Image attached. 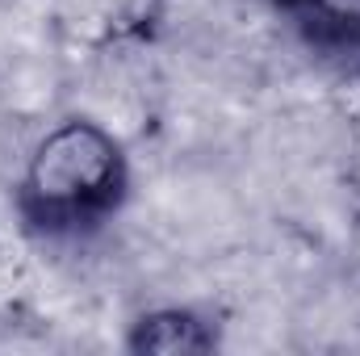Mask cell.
<instances>
[{
    "instance_id": "obj_1",
    "label": "cell",
    "mask_w": 360,
    "mask_h": 356,
    "mask_svg": "<svg viewBox=\"0 0 360 356\" xmlns=\"http://www.w3.org/2000/svg\"><path fill=\"white\" fill-rule=\"evenodd\" d=\"M130 193V160L122 139L92 122V117H63L51 126L17 184V214L30 231L51 239H76L101 231Z\"/></svg>"
},
{
    "instance_id": "obj_2",
    "label": "cell",
    "mask_w": 360,
    "mask_h": 356,
    "mask_svg": "<svg viewBox=\"0 0 360 356\" xmlns=\"http://www.w3.org/2000/svg\"><path fill=\"white\" fill-rule=\"evenodd\" d=\"M126 348L147 356H197L218 348V331L210 319H201L188 306H160V310H147L143 319H134Z\"/></svg>"
},
{
    "instance_id": "obj_3",
    "label": "cell",
    "mask_w": 360,
    "mask_h": 356,
    "mask_svg": "<svg viewBox=\"0 0 360 356\" xmlns=\"http://www.w3.org/2000/svg\"><path fill=\"white\" fill-rule=\"evenodd\" d=\"M289 17L314 51L360 72V0H297Z\"/></svg>"
},
{
    "instance_id": "obj_4",
    "label": "cell",
    "mask_w": 360,
    "mask_h": 356,
    "mask_svg": "<svg viewBox=\"0 0 360 356\" xmlns=\"http://www.w3.org/2000/svg\"><path fill=\"white\" fill-rule=\"evenodd\" d=\"M72 4H76L80 25H89L101 42L139 34L155 13V0H72Z\"/></svg>"
},
{
    "instance_id": "obj_5",
    "label": "cell",
    "mask_w": 360,
    "mask_h": 356,
    "mask_svg": "<svg viewBox=\"0 0 360 356\" xmlns=\"http://www.w3.org/2000/svg\"><path fill=\"white\" fill-rule=\"evenodd\" d=\"M252 4H272V8H281V13H293V8H297V0H252Z\"/></svg>"
}]
</instances>
